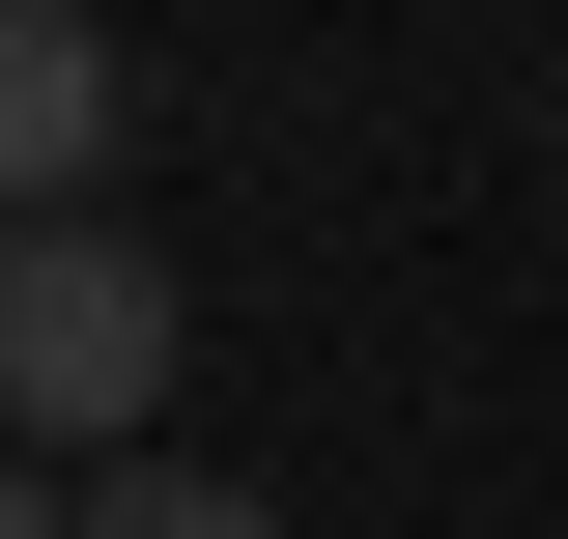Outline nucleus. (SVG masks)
Wrapping results in <instances>:
<instances>
[{
  "instance_id": "nucleus-1",
  "label": "nucleus",
  "mask_w": 568,
  "mask_h": 539,
  "mask_svg": "<svg viewBox=\"0 0 568 539\" xmlns=\"http://www.w3.org/2000/svg\"><path fill=\"white\" fill-rule=\"evenodd\" d=\"M171 256L142 227H0V455H142L171 426Z\"/></svg>"
},
{
  "instance_id": "nucleus-2",
  "label": "nucleus",
  "mask_w": 568,
  "mask_h": 539,
  "mask_svg": "<svg viewBox=\"0 0 568 539\" xmlns=\"http://www.w3.org/2000/svg\"><path fill=\"white\" fill-rule=\"evenodd\" d=\"M0 227H114V29L0 0Z\"/></svg>"
},
{
  "instance_id": "nucleus-3",
  "label": "nucleus",
  "mask_w": 568,
  "mask_h": 539,
  "mask_svg": "<svg viewBox=\"0 0 568 539\" xmlns=\"http://www.w3.org/2000/svg\"><path fill=\"white\" fill-rule=\"evenodd\" d=\"M85 539H284V511H256V482H200V455H114V482H85Z\"/></svg>"
},
{
  "instance_id": "nucleus-4",
  "label": "nucleus",
  "mask_w": 568,
  "mask_h": 539,
  "mask_svg": "<svg viewBox=\"0 0 568 539\" xmlns=\"http://www.w3.org/2000/svg\"><path fill=\"white\" fill-rule=\"evenodd\" d=\"M0 539H85V482H29V455H0Z\"/></svg>"
}]
</instances>
